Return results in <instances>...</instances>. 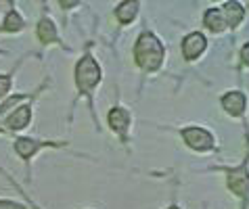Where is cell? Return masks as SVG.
Returning a JSON list of instances; mask_svg holds the SVG:
<instances>
[{"label": "cell", "mask_w": 249, "mask_h": 209, "mask_svg": "<svg viewBox=\"0 0 249 209\" xmlns=\"http://www.w3.org/2000/svg\"><path fill=\"white\" fill-rule=\"evenodd\" d=\"M228 186L234 194L239 197H247L249 194V172L245 170V165H241L239 170L228 172Z\"/></svg>", "instance_id": "obj_4"}, {"label": "cell", "mask_w": 249, "mask_h": 209, "mask_svg": "<svg viewBox=\"0 0 249 209\" xmlns=\"http://www.w3.org/2000/svg\"><path fill=\"white\" fill-rule=\"evenodd\" d=\"M205 25L210 27L212 32H222L226 27V19H224V13L222 11H216V9H210L205 13Z\"/></svg>", "instance_id": "obj_10"}, {"label": "cell", "mask_w": 249, "mask_h": 209, "mask_svg": "<svg viewBox=\"0 0 249 209\" xmlns=\"http://www.w3.org/2000/svg\"><path fill=\"white\" fill-rule=\"evenodd\" d=\"M241 57H243V63H245V65H249V44L243 46V51H241Z\"/></svg>", "instance_id": "obj_17"}, {"label": "cell", "mask_w": 249, "mask_h": 209, "mask_svg": "<svg viewBox=\"0 0 249 209\" xmlns=\"http://www.w3.org/2000/svg\"><path fill=\"white\" fill-rule=\"evenodd\" d=\"M203 51H205V38L199 32L189 34V36L184 38V42H182V54H184L186 61L197 59Z\"/></svg>", "instance_id": "obj_5"}, {"label": "cell", "mask_w": 249, "mask_h": 209, "mask_svg": "<svg viewBox=\"0 0 249 209\" xmlns=\"http://www.w3.org/2000/svg\"><path fill=\"white\" fill-rule=\"evenodd\" d=\"M46 144H51V142H42V140H34V138H19V140L15 142V151H17V155L19 157H23L25 161L30 157H34L36 153L42 149V146Z\"/></svg>", "instance_id": "obj_7"}, {"label": "cell", "mask_w": 249, "mask_h": 209, "mask_svg": "<svg viewBox=\"0 0 249 209\" xmlns=\"http://www.w3.org/2000/svg\"><path fill=\"white\" fill-rule=\"evenodd\" d=\"M224 15H226V23L228 25H239L243 19V6L239 2H226L224 4Z\"/></svg>", "instance_id": "obj_13"}, {"label": "cell", "mask_w": 249, "mask_h": 209, "mask_svg": "<svg viewBox=\"0 0 249 209\" xmlns=\"http://www.w3.org/2000/svg\"><path fill=\"white\" fill-rule=\"evenodd\" d=\"M30 120H32V109L27 107V104H23V107H19L15 113L6 120V123H9L11 130H23L25 125L30 123Z\"/></svg>", "instance_id": "obj_9"}, {"label": "cell", "mask_w": 249, "mask_h": 209, "mask_svg": "<svg viewBox=\"0 0 249 209\" xmlns=\"http://www.w3.org/2000/svg\"><path fill=\"white\" fill-rule=\"evenodd\" d=\"M163 54H165L163 44L149 32H144L134 46V59L144 71H155V69H159V65H161V61H163Z\"/></svg>", "instance_id": "obj_1"}, {"label": "cell", "mask_w": 249, "mask_h": 209, "mask_svg": "<svg viewBox=\"0 0 249 209\" xmlns=\"http://www.w3.org/2000/svg\"><path fill=\"white\" fill-rule=\"evenodd\" d=\"M170 209H178V207H170Z\"/></svg>", "instance_id": "obj_18"}, {"label": "cell", "mask_w": 249, "mask_h": 209, "mask_svg": "<svg viewBox=\"0 0 249 209\" xmlns=\"http://www.w3.org/2000/svg\"><path fill=\"white\" fill-rule=\"evenodd\" d=\"M101 82V67L94 61L92 54H84L82 61L75 67V84H78L80 92L86 96H92V90L96 88V84Z\"/></svg>", "instance_id": "obj_2"}, {"label": "cell", "mask_w": 249, "mask_h": 209, "mask_svg": "<svg viewBox=\"0 0 249 209\" xmlns=\"http://www.w3.org/2000/svg\"><path fill=\"white\" fill-rule=\"evenodd\" d=\"M38 38L44 42V44H51V42H57V30H54V23L51 19H42L38 23Z\"/></svg>", "instance_id": "obj_11"}, {"label": "cell", "mask_w": 249, "mask_h": 209, "mask_svg": "<svg viewBox=\"0 0 249 209\" xmlns=\"http://www.w3.org/2000/svg\"><path fill=\"white\" fill-rule=\"evenodd\" d=\"M182 138L195 151H210L213 146V136L210 132H205L203 128H186L182 130Z\"/></svg>", "instance_id": "obj_3"}, {"label": "cell", "mask_w": 249, "mask_h": 209, "mask_svg": "<svg viewBox=\"0 0 249 209\" xmlns=\"http://www.w3.org/2000/svg\"><path fill=\"white\" fill-rule=\"evenodd\" d=\"M23 27V19L17 11H9L4 17V30L6 32H19Z\"/></svg>", "instance_id": "obj_14"}, {"label": "cell", "mask_w": 249, "mask_h": 209, "mask_svg": "<svg viewBox=\"0 0 249 209\" xmlns=\"http://www.w3.org/2000/svg\"><path fill=\"white\" fill-rule=\"evenodd\" d=\"M136 13H138V2H124L117 6L115 17L120 23H130V21L136 17Z\"/></svg>", "instance_id": "obj_12"}, {"label": "cell", "mask_w": 249, "mask_h": 209, "mask_svg": "<svg viewBox=\"0 0 249 209\" xmlns=\"http://www.w3.org/2000/svg\"><path fill=\"white\" fill-rule=\"evenodd\" d=\"M11 90V75H0V99Z\"/></svg>", "instance_id": "obj_15"}, {"label": "cell", "mask_w": 249, "mask_h": 209, "mask_svg": "<svg viewBox=\"0 0 249 209\" xmlns=\"http://www.w3.org/2000/svg\"><path fill=\"white\" fill-rule=\"evenodd\" d=\"M17 203H11V201H0V209H17Z\"/></svg>", "instance_id": "obj_16"}, {"label": "cell", "mask_w": 249, "mask_h": 209, "mask_svg": "<svg viewBox=\"0 0 249 209\" xmlns=\"http://www.w3.org/2000/svg\"><path fill=\"white\" fill-rule=\"evenodd\" d=\"M222 107L226 109V113L237 117V115H241L245 111V96L241 92H228V94H224V99H222Z\"/></svg>", "instance_id": "obj_8"}, {"label": "cell", "mask_w": 249, "mask_h": 209, "mask_svg": "<svg viewBox=\"0 0 249 209\" xmlns=\"http://www.w3.org/2000/svg\"><path fill=\"white\" fill-rule=\"evenodd\" d=\"M109 125H111L117 134H122L124 140H126V130L130 125V113L126 109H120V107L111 109L109 111Z\"/></svg>", "instance_id": "obj_6"}]
</instances>
